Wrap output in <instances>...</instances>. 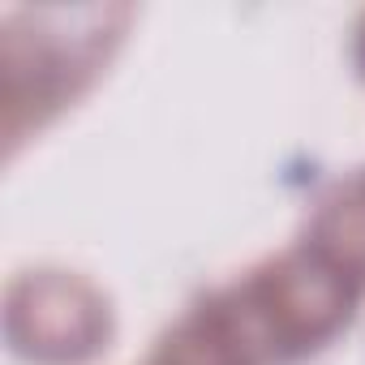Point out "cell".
I'll use <instances>...</instances> for the list:
<instances>
[{
	"label": "cell",
	"instance_id": "1",
	"mask_svg": "<svg viewBox=\"0 0 365 365\" xmlns=\"http://www.w3.org/2000/svg\"><path fill=\"white\" fill-rule=\"evenodd\" d=\"M365 284L314 241L254 267L207 297L211 314L250 356V365H292L327 348L356 314Z\"/></svg>",
	"mask_w": 365,
	"mask_h": 365
},
{
	"label": "cell",
	"instance_id": "2",
	"mask_svg": "<svg viewBox=\"0 0 365 365\" xmlns=\"http://www.w3.org/2000/svg\"><path fill=\"white\" fill-rule=\"evenodd\" d=\"M35 31L18 35L9 26L5 35V133L9 142H22L26 129H39L56 108L82 95V86L99 73L108 52L120 39V26L129 22V9H52L31 18Z\"/></svg>",
	"mask_w": 365,
	"mask_h": 365
},
{
	"label": "cell",
	"instance_id": "3",
	"mask_svg": "<svg viewBox=\"0 0 365 365\" xmlns=\"http://www.w3.org/2000/svg\"><path fill=\"white\" fill-rule=\"evenodd\" d=\"M9 348L39 365L91 361L112 339V309L103 292L65 271H31L9 288L5 314Z\"/></svg>",
	"mask_w": 365,
	"mask_h": 365
},
{
	"label": "cell",
	"instance_id": "4",
	"mask_svg": "<svg viewBox=\"0 0 365 365\" xmlns=\"http://www.w3.org/2000/svg\"><path fill=\"white\" fill-rule=\"evenodd\" d=\"M305 241H314L322 254H331L348 275L365 284V168L318 202Z\"/></svg>",
	"mask_w": 365,
	"mask_h": 365
},
{
	"label": "cell",
	"instance_id": "5",
	"mask_svg": "<svg viewBox=\"0 0 365 365\" xmlns=\"http://www.w3.org/2000/svg\"><path fill=\"white\" fill-rule=\"evenodd\" d=\"M150 365H250V356L237 348V339L224 331V322L202 301L176 322V331L163 335Z\"/></svg>",
	"mask_w": 365,
	"mask_h": 365
},
{
	"label": "cell",
	"instance_id": "6",
	"mask_svg": "<svg viewBox=\"0 0 365 365\" xmlns=\"http://www.w3.org/2000/svg\"><path fill=\"white\" fill-rule=\"evenodd\" d=\"M356 65H361V73H365V18H361V26H356Z\"/></svg>",
	"mask_w": 365,
	"mask_h": 365
}]
</instances>
